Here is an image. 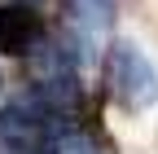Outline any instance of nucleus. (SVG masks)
Instances as JSON below:
<instances>
[{
  "label": "nucleus",
  "instance_id": "obj_1",
  "mask_svg": "<svg viewBox=\"0 0 158 154\" xmlns=\"http://www.w3.org/2000/svg\"><path fill=\"white\" fill-rule=\"evenodd\" d=\"M106 75H110V92L123 106L145 110L149 101H158V71L141 57L136 44H114L110 62H106Z\"/></svg>",
  "mask_w": 158,
  "mask_h": 154
},
{
  "label": "nucleus",
  "instance_id": "obj_2",
  "mask_svg": "<svg viewBox=\"0 0 158 154\" xmlns=\"http://www.w3.org/2000/svg\"><path fill=\"white\" fill-rule=\"evenodd\" d=\"M40 40H44V22L31 5L22 0L0 5V53L5 57H27L40 49Z\"/></svg>",
  "mask_w": 158,
  "mask_h": 154
},
{
  "label": "nucleus",
  "instance_id": "obj_3",
  "mask_svg": "<svg viewBox=\"0 0 158 154\" xmlns=\"http://www.w3.org/2000/svg\"><path fill=\"white\" fill-rule=\"evenodd\" d=\"M75 13L88 18L92 27H106L110 22V0H75Z\"/></svg>",
  "mask_w": 158,
  "mask_h": 154
},
{
  "label": "nucleus",
  "instance_id": "obj_4",
  "mask_svg": "<svg viewBox=\"0 0 158 154\" xmlns=\"http://www.w3.org/2000/svg\"><path fill=\"white\" fill-rule=\"evenodd\" d=\"M22 5H40V0H22Z\"/></svg>",
  "mask_w": 158,
  "mask_h": 154
},
{
  "label": "nucleus",
  "instance_id": "obj_5",
  "mask_svg": "<svg viewBox=\"0 0 158 154\" xmlns=\"http://www.w3.org/2000/svg\"><path fill=\"white\" fill-rule=\"evenodd\" d=\"M44 154H57V150H44Z\"/></svg>",
  "mask_w": 158,
  "mask_h": 154
}]
</instances>
